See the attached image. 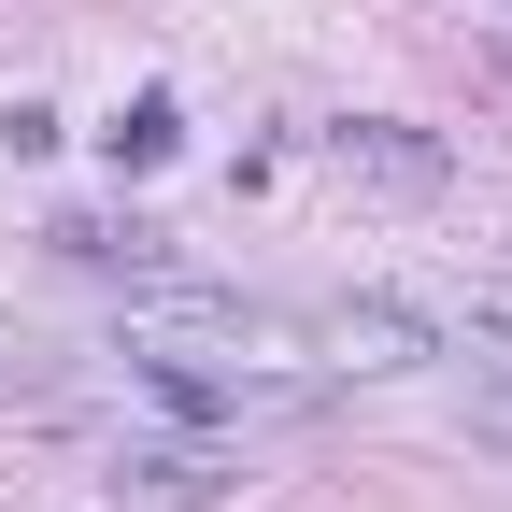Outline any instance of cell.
Returning <instances> with one entry per match:
<instances>
[{"label": "cell", "mask_w": 512, "mask_h": 512, "mask_svg": "<svg viewBox=\"0 0 512 512\" xmlns=\"http://www.w3.org/2000/svg\"><path fill=\"white\" fill-rule=\"evenodd\" d=\"M242 484V456L214 427H171V441H114V470H100V498L114 512H214Z\"/></svg>", "instance_id": "obj_1"}, {"label": "cell", "mask_w": 512, "mask_h": 512, "mask_svg": "<svg viewBox=\"0 0 512 512\" xmlns=\"http://www.w3.org/2000/svg\"><path fill=\"white\" fill-rule=\"evenodd\" d=\"M328 171L370 185V200H441V143H413V128H384V114H342L328 128Z\"/></svg>", "instance_id": "obj_2"}, {"label": "cell", "mask_w": 512, "mask_h": 512, "mask_svg": "<svg viewBox=\"0 0 512 512\" xmlns=\"http://www.w3.org/2000/svg\"><path fill=\"white\" fill-rule=\"evenodd\" d=\"M100 157H114V171H171V157H185V114H171V100L143 86V100H128V114L100 128Z\"/></svg>", "instance_id": "obj_3"}, {"label": "cell", "mask_w": 512, "mask_h": 512, "mask_svg": "<svg viewBox=\"0 0 512 512\" xmlns=\"http://www.w3.org/2000/svg\"><path fill=\"white\" fill-rule=\"evenodd\" d=\"M456 427H470V441H498V456H512V356H498V370H470V399H456Z\"/></svg>", "instance_id": "obj_4"}]
</instances>
